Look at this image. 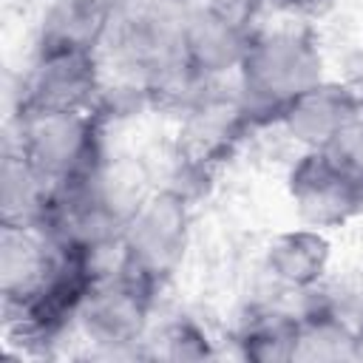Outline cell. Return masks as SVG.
<instances>
[{"label":"cell","mask_w":363,"mask_h":363,"mask_svg":"<svg viewBox=\"0 0 363 363\" xmlns=\"http://www.w3.org/2000/svg\"><path fill=\"white\" fill-rule=\"evenodd\" d=\"M57 187L37 173L23 153L14 147L3 150L0 164V224L9 227H37L43 230L51 204H54Z\"/></svg>","instance_id":"cell-13"},{"label":"cell","mask_w":363,"mask_h":363,"mask_svg":"<svg viewBox=\"0 0 363 363\" xmlns=\"http://www.w3.org/2000/svg\"><path fill=\"white\" fill-rule=\"evenodd\" d=\"M105 71L99 54H34L20 79L17 108L23 111H91Z\"/></svg>","instance_id":"cell-6"},{"label":"cell","mask_w":363,"mask_h":363,"mask_svg":"<svg viewBox=\"0 0 363 363\" xmlns=\"http://www.w3.org/2000/svg\"><path fill=\"white\" fill-rule=\"evenodd\" d=\"M201 3L210 6V9H216L218 14H224V17L235 20V23H241V26H252L255 17H258V11H261L269 0H201Z\"/></svg>","instance_id":"cell-17"},{"label":"cell","mask_w":363,"mask_h":363,"mask_svg":"<svg viewBox=\"0 0 363 363\" xmlns=\"http://www.w3.org/2000/svg\"><path fill=\"white\" fill-rule=\"evenodd\" d=\"M363 94L346 82L323 79L295 96L278 119V128L303 150H323L354 113Z\"/></svg>","instance_id":"cell-10"},{"label":"cell","mask_w":363,"mask_h":363,"mask_svg":"<svg viewBox=\"0 0 363 363\" xmlns=\"http://www.w3.org/2000/svg\"><path fill=\"white\" fill-rule=\"evenodd\" d=\"M286 193L306 227L335 230L363 213V182L326 150H301L286 173Z\"/></svg>","instance_id":"cell-5"},{"label":"cell","mask_w":363,"mask_h":363,"mask_svg":"<svg viewBox=\"0 0 363 363\" xmlns=\"http://www.w3.org/2000/svg\"><path fill=\"white\" fill-rule=\"evenodd\" d=\"M323 51L303 26L252 28L247 54L235 71V91L252 130L278 125L281 111L326 79Z\"/></svg>","instance_id":"cell-1"},{"label":"cell","mask_w":363,"mask_h":363,"mask_svg":"<svg viewBox=\"0 0 363 363\" xmlns=\"http://www.w3.org/2000/svg\"><path fill=\"white\" fill-rule=\"evenodd\" d=\"M113 26V0H45L34 23V54H99Z\"/></svg>","instance_id":"cell-8"},{"label":"cell","mask_w":363,"mask_h":363,"mask_svg":"<svg viewBox=\"0 0 363 363\" xmlns=\"http://www.w3.org/2000/svg\"><path fill=\"white\" fill-rule=\"evenodd\" d=\"M235 354L252 363H292L295 312L278 306H252L233 332Z\"/></svg>","instance_id":"cell-14"},{"label":"cell","mask_w":363,"mask_h":363,"mask_svg":"<svg viewBox=\"0 0 363 363\" xmlns=\"http://www.w3.org/2000/svg\"><path fill=\"white\" fill-rule=\"evenodd\" d=\"M303 306L295 312L292 363H340L354 360V320H349L318 286L301 292Z\"/></svg>","instance_id":"cell-12"},{"label":"cell","mask_w":363,"mask_h":363,"mask_svg":"<svg viewBox=\"0 0 363 363\" xmlns=\"http://www.w3.org/2000/svg\"><path fill=\"white\" fill-rule=\"evenodd\" d=\"M156 298V292L125 275L119 267L102 272L79 306L77 335L91 346V354L145 357Z\"/></svg>","instance_id":"cell-4"},{"label":"cell","mask_w":363,"mask_h":363,"mask_svg":"<svg viewBox=\"0 0 363 363\" xmlns=\"http://www.w3.org/2000/svg\"><path fill=\"white\" fill-rule=\"evenodd\" d=\"M193 238V199L173 187L150 190L125 221L119 269L150 292H162L184 267Z\"/></svg>","instance_id":"cell-2"},{"label":"cell","mask_w":363,"mask_h":363,"mask_svg":"<svg viewBox=\"0 0 363 363\" xmlns=\"http://www.w3.org/2000/svg\"><path fill=\"white\" fill-rule=\"evenodd\" d=\"M354 360H363V312L354 320Z\"/></svg>","instance_id":"cell-19"},{"label":"cell","mask_w":363,"mask_h":363,"mask_svg":"<svg viewBox=\"0 0 363 363\" xmlns=\"http://www.w3.org/2000/svg\"><path fill=\"white\" fill-rule=\"evenodd\" d=\"M250 37H252V26H241L199 0L190 3L182 20L179 48H182V60L196 77L230 79L235 77L247 54Z\"/></svg>","instance_id":"cell-7"},{"label":"cell","mask_w":363,"mask_h":363,"mask_svg":"<svg viewBox=\"0 0 363 363\" xmlns=\"http://www.w3.org/2000/svg\"><path fill=\"white\" fill-rule=\"evenodd\" d=\"M269 3L298 17H323L335 6V0H269Z\"/></svg>","instance_id":"cell-18"},{"label":"cell","mask_w":363,"mask_h":363,"mask_svg":"<svg viewBox=\"0 0 363 363\" xmlns=\"http://www.w3.org/2000/svg\"><path fill=\"white\" fill-rule=\"evenodd\" d=\"M105 125L94 111H23L6 147L43 173L54 187L82 182L105 159Z\"/></svg>","instance_id":"cell-3"},{"label":"cell","mask_w":363,"mask_h":363,"mask_svg":"<svg viewBox=\"0 0 363 363\" xmlns=\"http://www.w3.org/2000/svg\"><path fill=\"white\" fill-rule=\"evenodd\" d=\"M332 261V244L323 230L295 227L275 233L264 247V272L267 278L286 292H306L326 281Z\"/></svg>","instance_id":"cell-11"},{"label":"cell","mask_w":363,"mask_h":363,"mask_svg":"<svg viewBox=\"0 0 363 363\" xmlns=\"http://www.w3.org/2000/svg\"><path fill=\"white\" fill-rule=\"evenodd\" d=\"M62 247L37 227L0 224V298L17 306L45 286L60 264Z\"/></svg>","instance_id":"cell-9"},{"label":"cell","mask_w":363,"mask_h":363,"mask_svg":"<svg viewBox=\"0 0 363 363\" xmlns=\"http://www.w3.org/2000/svg\"><path fill=\"white\" fill-rule=\"evenodd\" d=\"M216 343L210 340L207 329L190 318V315H176L167 323L159 326V332L145 340V357H162L173 363H199L216 357Z\"/></svg>","instance_id":"cell-15"},{"label":"cell","mask_w":363,"mask_h":363,"mask_svg":"<svg viewBox=\"0 0 363 363\" xmlns=\"http://www.w3.org/2000/svg\"><path fill=\"white\" fill-rule=\"evenodd\" d=\"M343 170H349L354 179L363 182V96L354 108V113L346 119V125L337 130V136L323 147Z\"/></svg>","instance_id":"cell-16"}]
</instances>
